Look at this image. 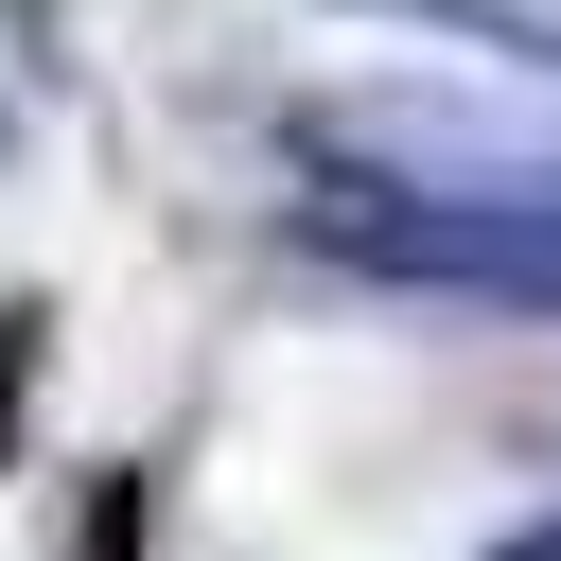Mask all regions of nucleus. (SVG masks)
<instances>
[{"mask_svg":"<svg viewBox=\"0 0 561 561\" xmlns=\"http://www.w3.org/2000/svg\"><path fill=\"white\" fill-rule=\"evenodd\" d=\"M368 18H438V35H491V53H561V0H368Z\"/></svg>","mask_w":561,"mask_h":561,"instance_id":"4","label":"nucleus"},{"mask_svg":"<svg viewBox=\"0 0 561 561\" xmlns=\"http://www.w3.org/2000/svg\"><path fill=\"white\" fill-rule=\"evenodd\" d=\"M70 561H158V456H123V473L88 491V526H70Z\"/></svg>","mask_w":561,"mask_h":561,"instance_id":"3","label":"nucleus"},{"mask_svg":"<svg viewBox=\"0 0 561 561\" xmlns=\"http://www.w3.org/2000/svg\"><path fill=\"white\" fill-rule=\"evenodd\" d=\"M491 561H561V508H543V526H508V543H491Z\"/></svg>","mask_w":561,"mask_h":561,"instance_id":"5","label":"nucleus"},{"mask_svg":"<svg viewBox=\"0 0 561 561\" xmlns=\"http://www.w3.org/2000/svg\"><path fill=\"white\" fill-rule=\"evenodd\" d=\"M280 228L421 298H561V105L526 88H333L280 123Z\"/></svg>","mask_w":561,"mask_h":561,"instance_id":"1","label":"nucleus"},{"mask_svg":"<svg viewBox=\"0 0 561 561\" xmlns=\"http://www.w3.org/2000/svg\"><path fill=\"white\" fill-rule=\"evenodd\" d=\"M35 386H53V298H0V473L35 438Z\"/></svg>","mask_w":561,"mask_h":561,"instance_id":"2","label":"nucleus"}]
</instances>
